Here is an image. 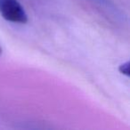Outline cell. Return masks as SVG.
I'll return each instance as SVG.
<instances>
[{"mask_svg":"<svg viewBox=\"0 0 130 130\" xmlns=\"http://www.w3.org/2000/svg\"><path fill=\"white\" fill-rule=\"evenodd\" d=\"M0 13L4 19L14 23H26L28 15L18 0H0Z\"/></svg>","mask_w":130,"mask_h":130,"instance_id":"6da1fadb","label":"cell"},{"mask_svg":"<svg viewBox=\"0 0 130 130\" xmlns=\"http://www.w3.org/2000/svg\"><path fill=\"white\" fill-rule=\"evenodd\" d=\"M119 71L120 73H122L123 75H126V76H129V62L126 61V62L123 63L119 66Z\"/></svg>","mask_w":130,"mask_h":130,"instance_id":"7a4b0ae2","label":"cell"},{"mask_svg":"<svg viewBox=\"0 0 130 130\" xmlns=\"http://www.w3.org/2000/svg\"><path fill=\"white\" fill-rule=\"evenodd\" d=\"M1 53H2V50H1V48H0V54H1Z\"/></svg>","mask_w":130,"mask_h":130,"instance_id":"3957f363","label":"cell"}]
</instances>
